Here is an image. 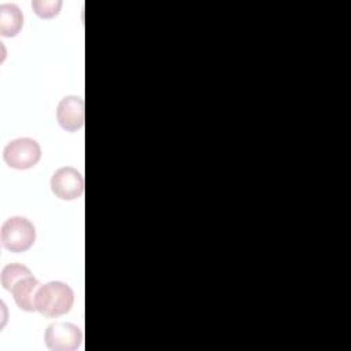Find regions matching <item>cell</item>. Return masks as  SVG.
<instances>
[{
	"label": "cell",
	"instance_id": "obj_9",
	"mask_svg": "<svg viewBox=\"0 0 351 351\" xmlns=\"http://www.w3.org/2000/svg\"><path fill=\"white\" fill-rule=\"evenodd\" d=\"M27 276H32V271L26 266L19 263H10L1 270V285L4 289L10 291L16 281Z\"/></svg>",
	"mask_w": 351,
	"mask_h": 351
},
{
	"label": "cell",
	"instance_id": "obj_8",
	"mask_svg": "<svg viewBox=\"0 0 351 351\" xmlns=\"http://www.w3.org/2000/svg\"><path fill=\"white\" fill-rule=\"evenodd\" d=\"M23 26V14L18 5L5 3L0 5V34L15 37Z\"/></svg>",
	"mask_w": 351,
	"mask_h": 351
},
{
	"label": "cell",
	"instance_id": "obj_2",
	"mask_svg": "<svg viewBox=\"0 0 351 351\" xmlns=\"http://www.w3.org/2000/svg\"><path fill=\"white\" fill-rule=\"evenodd\" d=\"M0 240L5 250L11 252H23L33 245L36 240V228L23 217H11L1 225Z\"/></svg>",
	"mask_w": 351,
	"mask_h": 351
},
{
	"label": "cell",
	"instance_id": "obj_7",
	"mask_svg": "<svg viewBox=\"0 0 351 351\" xmlns=\"http://www.w3.org/2000/svg\"><path fill=\"white\" fill-rule=\"evenodd\" d=\"M41 284L32 276L23 277L16 281L10 292L14 296L16 306L23 311H36V296Z\"/></svg>",
	"mask_w": 351,
	"mask_h": 351
},
{
	"label": "cell",
	"instance_id": "obj_1",
	"mask_svg": "<svg viewBox=\"0 0 351 351\" xmlns=\"http://www.w3.org/2000/svg\"><path fill=\"white\" fill-rule=\"evenodd\" d=\"M74 303L73 289L62 281L41 284L36 296V311L45 317H59L69 313Z\"/></svg>",
	"mask_w": 351,
	"mask_h": 351
},
{
	"label": "cell",
	"instance_id": "obj_4",
	"mask_svg": "<svg viewBox=\"0 0 351 351\" xmlns=\"http://www.w3.org/2000/svg\"><path fill=\"white\" fill-rule=\"evenodd\" d=\"M44 340L52 351H74L82 343V332L74 324L55 322L47 328Z\"/></svg>",
	"mask_w": 351,
	"mask_h": 351
},
{
	"label": "cell",
	"instance_id": "obj_10",
	"mask_svg": "<svg viewBox=\"0 0 351 351\" xmlns=\"http://www.w3.org/2000/svg\"><path fill=\"white\" fill-rule=\"evenodd\" d=\"M32 7L40 18L49 19L59 14L62 8V1L60 0H34L32 3Z\"/></svg>",
	"mask_w": 351,
	"mask_h": 351
},
{
	"label": "cell",
	"instance_id": "obj_5",
	"mask_svg": "<svg viewBox=\"0 0 351 351\" xmlns=\"http://www.w3.org/2000/svg\"><path fill=\"white\" fill-rule=\"evenodd\" d=\"M51 189L62 200L78 199L84 193V177L71 166L60 167L52 174Z\"/></svg>",
	"mask_w": 351,
	"mask_h": 351
},
{
	"label": "cell",
	"instance_id": "obj_3",
	"mask_svg": "<svg viewBox=\"0 0 351 351\" xmlns=\"http://www.w3.org/2000/svg\"><path fill=\"white\" fill-rule=\"evenodd\" d=\"M3 158L5 163L16 170H26L34 167L41 158L40 144L29 137H21L10 141L4 151Z\"/></svg>",
	"mask_w": 351,
	"mask_h": 351
},
{
	"label": "cell",
	"instance_id": "obj_6",
	"mask_svg": "<svg viewBox=\"0 0 351 351\" xmlns=\"http://www.w3.org/2000/svg\"><path fill=\"white\" fill-rule=\"evenodd\" d=\"M56 119L67 132H77L81 129L85 121L84 100L78 96L63 97L56 108Z\"/></svg>",
	"mask_w": 351,
	"mask_h": 351
}]
</instances>
